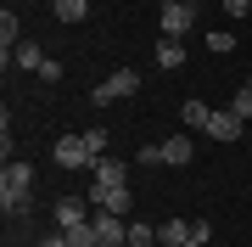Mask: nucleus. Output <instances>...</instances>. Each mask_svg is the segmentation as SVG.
<instances>
[{
	"label": "nucleus",
	"mask_w": 252,
	"mask_h": 247,
	"mask_svg": "<svg viewBox=\"0 0 252 247\" xmlns=\"http://www.w3.org/2000/svg\"><path fill=\"white\" fill-rule=\"evenodd\" d=\"M230 45H235V34H207V51H219V56H224Z\"/></svg>",
	"instance_id": "nucleus-20"
},
{
	"label": "nucleus",
	"mask_w": 252,
	"mask_h": 247,
	"mask_svg": "<svg viewBox=\"0 0 252 247\" xmlns=\"http://www.w3.org/2000/svg\"><path fill=\"white\" fill-rule=\"evenodd\" d=\"M162 34L168 39H185L190 28H196V0H162Z\"/></svg>",
	"instance_id": "nucleus-4"
},
{
	"label": "nucleus",
	"mask_w": 252,
	"mask_h": 247,
	"mask_svg": "<svg viewBox=\"0 0 252 247\" xmlns=\"http://www.w3.org/2000/svg\"><path fill=\"white\" fill-rule=\"evenodd\" d=\"M180 247H202V242H180Z\"/></svg>",
	"instance_id": "nucleus-22"
},
{
	"label": "nucleus",
	"mask_w": 252,
	"mask_h": 247,
	"mask_svg": "<svg viewBox=\"0 0 252 247\" xmlns=\"http://www.w3.org/2000/svg\"><path fill=\"white\" fill-rule=\"evenodd\" d=\"M95 236H101V247H124L129 242V219L124 213H95Z\"/></svg>",
	"instance_id": "nucleus-8"
},
{
	"label": "nucleus",
	"mask_w": 252,
	"mask_h": 247,
	"mask_svg": "<svg viewBox=\"0 0 252 247\" xmlns=\"http://www.w3.org/2000/svg\"><path fill=\"white\" fill-rule=\"evenodd\" d=\"M90 174H95V185H129V163L124 157H101Z\"/></svg>",
	"instance_id": "nucleus-10"
},
{
	"label": "nucleus",
	"mask_w": 252,
	"mask_h": 247,
	"mask_svg": "<svg viewBox=\"0 0 252 247\" xmlns=\"http://www.w3.org/2000/svg\"><path fill=\"white\" fill-rule=\"evenodd\" d=\"M241 112H235V107H219L213 112V118H207V135H213V141H241Z\"/></svg>",
	"instance_id": "nucleus-7"
},
{
	"label": "nucleus",
	"mask_w": 252,
	"mask_h": 247,
	"mask_svg": "<svg viewBox=\"0 0 252 247\" xmlns=\"http://www.w3.org/2000/svg\"><path fill=\"white\" fill-rule=\"evenodd\" d=\"M135 90H140V73H135V68H118V73H107V79L95 84V107H112V101H129Z\"/></svg>",
	"instance_id": "nucleus-3"
},
{
	"label": "nucleus",
	"mask_w": 252,
	"mask_h": 247,
	"mask_svg": "<svg viewBox=\"0 0 252 247\" xmlns=\"http://www.w3.org/2000/svg\"><path fill=\"white\" fill-rule=\"evenodd\" d=\"M28 197H34V169H28V163H6V169H0V208L23 213Z\"/></svg>",
	"instance_id": "nucleus-1"
},
{
	"label": "nucleus",
	"mask_w": 252,
	"mask_h": 247,
	"mask_svg": "<svg viewBox=\"0 0 252 247\" xmlns=\"http://www.w3.org/2000/svg\"><path fill=\"white\" fill-rule=\"evenodd\" d=\"M135 163H140V169H157V163H168V169H185V163H190V135H168V141H146Z\"/></svg>",
	"instance_id": "nucleus-2"
},
{
	"label": "nucleus",
	"mask_w": 252,
	"mask_h": 247,
	"mask_svg": "<svg viewBox=\"0 0 252 247\" xmlns=\"http://www.w3.org/2000/svg\"><path fill=\"white\" fill-rule=\"evenodd\" d=\"M190 242L207 247V242H213V225H207V219H190Z\"/></svg>",
	"instance_id": "nucleus-18"
},
{
	"label": "nucleus",
	"mask_w": 252,
	"mask_h": 247,
	"mask_svg": "<svg viewBox=\"0 0 252 247\" xmlns=\"http://www.w3.org/2000/svg\"><path fill=\"white\" fill-rule=\"evenodd\" d=\"M241 118H252V79H241V90H235V101H230Z\"/></svg>",
	"instance_id": "nucleus-17"
},
{
	"label": "nucleus",
	"mask_w": 252,
	"mask_h": 247,
	"mask_svg": "<svg viewBox=\"0 0 252 247\" xmlns=\"http://www.w3.org/2000/svg\"><path fill=\"white\" fill-rule=\"evenodd\" d=\"M51 157H56V169H95V152L84 146V135H56Z\"/></svg>",
	"instance_id": "nucleus-5"
},
{
	"label": "nucleus",
	"mask_w": 252,
	"mask_h": 247,
	"mask_svg": "<svg viewBox=\"0 0 252 247\" xmlns=\"http://www.w3.org/2000/svg\"><path fill=\"white\" fill-rule=\"evenodd\" d=\"M124 247H152V230H146V225H129V242Z\"/></svg>",
	"instance_id": "nucleus-19"
},
{
	"label": "nucleus",
	"mask_w": 252,
	"mask_h": 247,
	"mask_svg": "<svg viewBox=\"0 0 252 247\" xmlns=\"http://www.w3.org/2000/svg\"><path fill=\"white\" fill-rule=\"evenodd\" d=\"M84 146H90V152H95V163H101V157H107V129H101V124H95V129H84Z\"/></svg>",
	"instance_id": "nucleus-16"
},
{
	"label": "nucleus",
	"mask_w": 252,
	"mask_h": 247,
	"mask_svg": "<svg viewBox=\"0 0 252 247\" xmlns=\"http://www.w3.org/2000/svg\"><path fill=\"white\" fill-rule=\"evenodd\" d=\"M79 225H90L84 202L79 197H62V202H56V230H79Z\"/></svg>",
	"instance_id": "nucleus-9"
},
{
	"label": "nucleus",
	"mask_w": 252,
	"mask_h": 247,
	"mask_svg": "<svg viewBox=\"0 0 252 247\" xmlns=\"http://www.w3.org/2000/svg\"><path fill=\"white\" fill-rule=\"evenodd\" d=\"M224 11H230V17H247V11H252V0H224Z\"/></svg>",
	"instance_id": "nucleus-21"
},
{
	"label": "nucleus",
	"mask_w": 252,
	"mask_h": 247,
	"mask_svg": "<svg viewBox=\"0 0 252 247\" xmlns=\"http://www.w3.org/2000/svg\"><path fill=\"white\" fill-rule=\"evenodd\" d=\"M180 118H185L190 129H207V118H213V107H207V101H196V96H190L185 107H180Z\"/></svg>",
	"instance_id": "nucleus-13"
},
{
	"label": "nucleus",
	"mask_w": 252,
	"mask_h": 247,
	"mask_svg": "<svg viewBox=\"0 0 252 247\" xmlns=\"http://www.w3.org/2000/svg\"><path fill=\"white\" fill-rule=\"evenodd\" d=\"M157 68H185V39H157Z\"/></svg>",
	"instance_id": "nucleus-11"
},
{
	"label": "nucleus",
	"mask_w": 252,
	"mask_h": 247,
	"mask_svg": "<svg viewBox=\"0 0 252 247\" xmlns=\"http://www.w3.org/2000/svg\"><path fill=\"white\" fill-rule=\"evenodd\" d=\"M51 11L62 23H84V11H90V0H51Z\"/></svg>",
	"instance_id": "nucleus-14"
},
{
	"label": "nucleus",
	"mask_w": 252,
	"mask_h": 247,
	"mask_svg": "<svg viewBox=\"0 0 252 247\" xmlns=\"http://www.w3.org/2000/svg\"><path fill=\"white\" fill-rule=\"evenodd\" d=\"M11 56H17V68H28V73H39V68H45V62H51V56H45V51H39V45H34V39H23V45H17V51H11Z\"/></svg>",
	"instance_id": "nucleus-12"
},
{
	"label": "nucleus",
	"mask_w": 252,
	"mask_h": 247,
	"mask_svg": "<svg viewBox=\"0 0 252 247\" xmlns=\"http://www.w3.org/2000/svg\"><path fill=\"white\" fill-rule=\"evenodd\" d=\"M90 202H95L101 213H129V208H135L129 185H95V191H90Z\"/></svg>",
	"instance_id": "nucleus-6"
},
{
	"label": "nucleus",
	"mask_w": 252,
	"mask_h": 247,
	"mask_svg": "<svg viewBox=\"0 0 252 247\" xmlns=\"http://www.w3.org/2000/svg\"><path fill=\"white\" fill-rule=\"evenodd\" d=\"M157 242H162V247H180V242H190V225H185V219H168V225L157 230Z\"/></svg>",
	"instance_id": "nucleus-15"
}]
</instances>
